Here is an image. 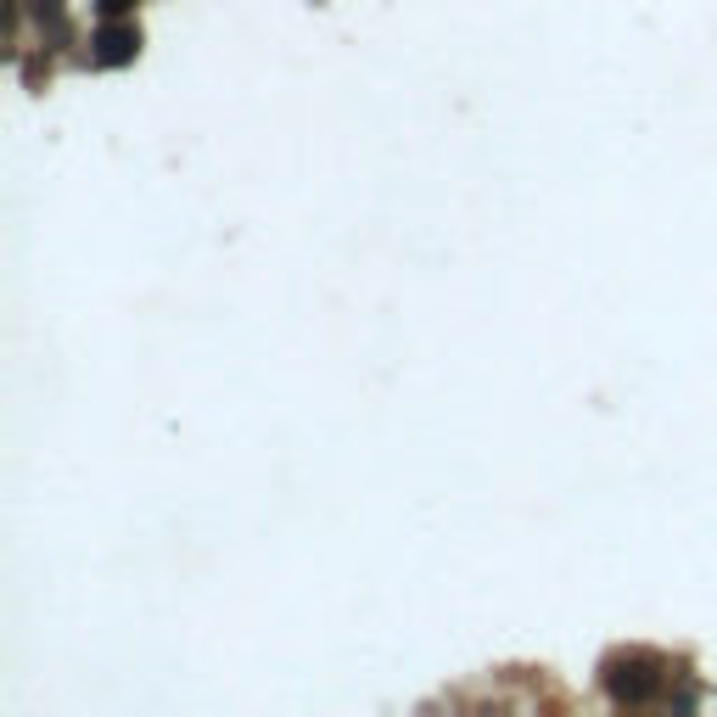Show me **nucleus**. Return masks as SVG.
Wrapping results in <instances>:
<instances>
[{"label": "nucleus", "instance_id": "7ed1b4c3", "mask_svg": "<svg viewBox=\"0 0 717 717\" xmlns=\"http://www.w3.org/2000/svg\"><path fill=\"white\" fill-rule=\"evenodd\" d=\"M96 12L113 23V17H129V12H135V0H96Z\"/></svg>", "mask_w": 717, "mask_h": 717}, {"label": "nucleus", "instance_id": "f03ea898", "mask_svg": "<svg viewBox=\"0 0 717 717\" xmlns=\"http://www.w3.org/2000/svg\"><path fill=\"white\" fill-rule=\"evenodd\" d=\"M135 51H141V34L113 17L107 29H96V51H90V62H101V68H124V62H135Z\"/></svg>", "mask_w": 717, "mask_h": 717}, {"label": "nucleus", "instance_id": "f257e3e1", "mask_svg": "<svg viewBox=\"0 0 717 717\" xmlns=\"http://www.w3.org/2000/svg\"><path fill=\"white\" fill-rule=\"evenodd\" d=\"M605 689H611L617 701H628V706L656 701V689H661V661L650 656V650H622V656L605 661Z\"/></svg>", "mask_w": 717, "mask_h": 717}]
</instances>
